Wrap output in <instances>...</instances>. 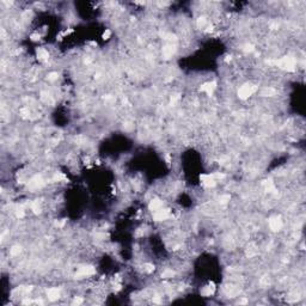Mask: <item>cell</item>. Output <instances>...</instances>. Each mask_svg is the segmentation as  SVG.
<instances>
[{"label":"cell","instance_id":"obj_8","mask_svg":"<svg viewBox=\"0 0 306 306\" xmlns=\"http://www.w3.org/2000/svg\"><path fill=\"white\" fill-rule=\"evenodd\" d=\"M47 295H48V299H49V300L55 301V300H57L59 297H60V291H59L57 288H50V289H48Z\"/></svg>","mask_w":306,"mask_h":306},{"label":"cell","instance_id":"obj_9","mask_svg":"<svg viewBox=\"0 0 306 306\" xmlns=\"http://www.w3.org/2000/svg\"><path fill=\"white\" fill-rule=\"evenodd\" d=\"M214 291H215V286H214V283H209L208 286L206 287H203L202 289V295H205V297H210V295H213L214 294Z\"/></svg>","mask_w":306,"mask_h":306},{"label":"cell","instance_id":"obj_13","mask_svg":"<svg viewBox=\"0 0 306 306\" xmlns=\"http://www.w3.org/2000/svg\"><path fill=\"white\" fill-rule=\"evenodd\" d=\"M173 275H175V273H173L172 270H165V271L162 274V276L164 279H171Z\"/></svg>","mask_w":306,"mask_h":306},{"label":"cell","instance_id":"obj_10","mask_svg":"<svg viewBox=\"0 0 306 306\" xmlns=\"http://www.w3.org/2000/svg\"><path fill=\"white\" fill-rule=\"evenodd\" d=\"M214 89H215V83H207V84H205V85L201 87V90L207 92V95H209V96L213 93Z\"/></svg>","mask_w":306,"mask_h":306},{"label":"cell","instance_id":"obj_6","mask_svg":"<svg viewBox=\"0 0 306 306\" xmlns=\"http://www.w3.org/2000/svg\"><path fill=\"white\" fill-rule=\"evenodd\" d=\"M95 274V268L93 267H81L78 270V276H91Z\"/></svg>","mask_w":306,"mask_h":306},{"label":"cell","instance_id":"obj_17","mask_svg":"<svg viewBox=\"0 0 306 306\" xmlns=\"http://www.w3.org/2000/svg\"><path fill=\"white\" fill-rule=\"evenodd\" d=\"M57 79V73H50L49 75H48V80L50 81H54Z\"/></svg>","mask_w":306,"mask_h":306},{"label":"cell","instance_id":"obj_5","mask_svg":"<svg viewBox=\"0 0 306 306\" xmlns=\"http://www.w3.org/2000/svg\"><path fill=\"white\" fill-rule=\"evenodd\" d=\"M201 181L206 187H214L215 185V178L213 175H202Z\"/></svg>","mask_w":306,"mask_h":306},{"label":"cell","instance_id":"obj_18","mask_svg":"<svg viewBox=\"0 0 306 306\" xmlns=\"http://www.w3.org/2000/svg\"><path fill=\"white\" fill-rule=\"evenodd\" d=\"M147 273H151V271H153V269H154V266L153 264H145V268H144Z\"/></svg>","mask_w":306,"mask_h":306},{"label":"cell","instance_id":"obj_11","mask_svg":"<svg viewBox=\"0 0 306 306\" xmlns=\"http://www.w3.org/2000/svg\"><path fill=\"white\" fill-rule=\"evenodd\" d=\"M162 206H163L162 201L158 200V198H155V200H152V201H151V203H150V209L153 210V212H155V210L160 209Z\"/></svg>","mask_w":306,"mask_h":306},{"label":"cell","instance_id":"obj_2","mask_svg":"<svg viewBox=\"0 0 306 306\" xmlns=\"http://www.w3.org/2000/svg\"><path fill=\"white\" fill-rule=\"evenodd\" d=\"M256 91V87L255 86H252V85H249V84H246V85H243L239 91H238V95H239V98L242 99H248L250 96H252V93Z\"/></svg>","mask_w":306,"mask_h":306},{"label":"cell","instance_id":"obj_12","mask_svg":"<svg viewBox=\"0 0 306 306\" xmlns=\"http://www.w3.org/2000/svg\"><path fill=\"white\" fill-rule=\"evenodd\" d=\"M37 56H38V59L41 60V61H45V60H48V52L45 50V48H38L37 49Z\"/></svg>","mask_w":306,"mask_h":306},{"label":"cell","instance_id":"obj_14","mask_svg":"<svg viewBox=\"0 0 306 306\" xmlns=\"http://www.w3.org/2000/svg\"><path fill=\"white\" fill-rule=\"evenodd\" d=\"M262 95L263 96H273V95H275V90H273V89H264V90L262 91Z\"/></svg>","mask_w":306,"mask_h":306},{"label":"cell","instance_id":"obj_20","mask_svg":"<svg viewBox=\"0 0 306 306\" xmlns=\"http://www.w3.org/2000/svg\"><path fill=\"white\" fill-rule=\"evenodd\" d=\"M227 201H230V196L228 195H225V196H221L220 198V203H226Z\"/></svg>","mask_w":306,"mask_h":306},{"label":"cell","instance_id":"obj_22","mask_svg":"<svg viewBox=\"0 0 306 306\" xmlns=\"http://www.w3.org/2000/svg\"><path fill=\"white\" fill-rule=\"evenodd\" d=\"M109 37H110V31H109V30H105L104 34H103V38H104V40H108Z\"/></svg>","mask_w":306,"mask_h":306},{"label":"cell","instance_id":"obj_7","mask_svg":"<svg viewBox=\"0 0 306 306\" xmlns=\"http://www.w3.org/2000/svg\"><path fill=\"white\" fill-rule=\"evenodd\" d=\"M42 185H43V181H42L41 177H35V178H32L29 182V188L30 189H38Z\"/></svg>","mask_w":306,"mask_h":306},{"label":"cell","instance_id":"obj_4","mask_svg":"<svg viewBox=\"0 0 306 306\" xmlns=\"http://www.w3.org/2000/svg\"><path fill=\"white\" fill-rule=\"evenodd\" d=\"M269 226L273 231H279L280 228L282 227V221L278 216H273L269 220Z\"/></svg>","mask_w":306,"mask_h":306},{"label":"cell","instance_id":"obj_19","mask_svg":"<svg viewBox=\"0 0 306 306\" xmlns=\"http://www.w3.org/2000/svg\"><path fill=\"white\" fill-rule=\"evenodd\" d=\"M198 27H200V28L205 27V25H206V19L203 18V17H202V18H198Z\"/></svg>","mask_w":306,"mask_h":306},{"label":"cell","instance_id":"obj_23","mask_svg":"<svg viewBox=\"0 0 306 306\" xmlns=\"http://www.w3.org/2000/svg\"><path fill=\"white\" fill-rule=\"evenodd\" d=\"M31 40H32V41H37V40H40V35H31Z\"/></svg>","mask_w":306,"mask_h":306},{"label":"cell","instance_id":"obj_1","mask_svg":"<svg viewBox=\"0 0 306 306\" xmlns=\"http://www.w3.org/2000/svg\"><path fill=\"white\" fill-rule=\"evenodd\" d=\"M275 65L285 71H294V68H295V61L291 56H285L278 61H275Z\"/></svg>","mask_w":306,"mask_h":306},{"label":"cell","instance_id":"obj_3","mask_svg":"<svg viewBox=\"0 0 306 306\" xmlns=\"http://www.w3.org/2000/svg\"><path fill=\"white\" fill-rule=\"evenodd\" d=\"M153 218H154V220H157V221H162V220H165L166 218H169V209H158V210H155L154 212V214H153Z\"/></svg>","mask_w":306,"mask_h":306},{"label":"cell","instance_id":"obj_16","mask_svg":"<svg viewBox=\"0 0 306 306\" xmlns=\"http://www.w3.org/2000/svg\"><path fill=\"white\" fill-rule=\"evenodd\" d=\"M11 255H13V256H17L19 255V252H20V246H13L12 249H11Z\"/></svg>","mask_w":306,"mask_h":306},{"label":"cell","instance_id":"obj_15","mask_svg":"<svg viewBox=\"0 0 306 306\" xmlns=\"http://www.w3.org/2000/svg\"><path fill=\"white\" fill-rule=\"evenodd\" d=\"M31 209L34 210V213H35V214H38V213L41 212V208H40V206H38V203H37V202H34V203L31 205Z\"/></svg>","mask_w":306,"mask_h":306},{"label":"cell","instance_id":"obj_21","mask_svg":"<svg viewBox=\"0 0 306 306\" xmlns=\"http://www.w3.org/2000/svg\"><path fill=\"white\" fill-rule=\"evenodd\" d=\"M81 303H83V299H81V298H75V299H74V301H73V304H74V305H79V304H81Z\"/></svg>","mask_w":306,"mask_h":306}]
</instances>
